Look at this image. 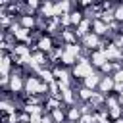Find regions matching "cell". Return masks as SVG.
<instances>
[{
	"label": "cell",
	"mask_w": 123,
	"mask_h": 123,
	"mask_svg": "<svg viewBox=\"0 0 123 123\" xmlns=\"http://www.w3.org/2000/svg\"><path fill=\"white\" fill-rule=\"evenodd\" d=\"M69 15H71V23H81V15H83V12H71Z\"/></svg>",
	"instance_id": "1"
}]
</instances>
